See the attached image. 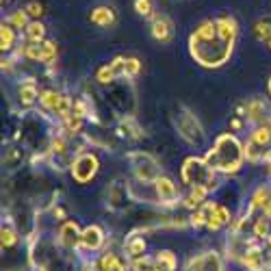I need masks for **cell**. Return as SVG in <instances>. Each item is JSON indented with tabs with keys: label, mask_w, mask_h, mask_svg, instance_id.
I'll return each instance as SVG.
<instances>
[{
	"label": "cell",
	"mask_w": 271,
	"mask_h": 271,
	"mask_svg": "<svg viewBox=\"0 0 271 271\" xmlns=\"http://www.w3.org/2000/svg\"><path fill=\"white\" fill-rule=\"evenodd\" d=\"M28 13L31 15H39V13H42V7H39L37 3H31L28 5Z\"/></svg>",
	"instance_id": "24"
},
{
	"label": "cell",
	"mask_w": 271,
	"mask_h": 271,
	"mask_svg": "<svg viewBox=\"0 0 271 271\" xmlns=\"http://www.w3.org/2000/svg\"><path fill=\"white\" fill-rule=\"evenodd\" d=\"M20 96H22V100H24V102H33V100L37 98V89H35V85H33V83L22 85Z\"/></svg>",
	"instance_id": "16"
},
{
	"label": "cell",
	"mask_w": 271,
	"mask_h": 271,
	"mask_svg": "<svg viewBox=\"0 0 271 271\" xmlns=\"http://www.w3.org/2000/svg\"><path fill=\"white\" fill-rule=\"evenodd\" d=\"M135 7H137V11L141 13V15H147V13L152 11V3H150V0H137Z\"/></svg>",
	"instance_id": "20"
},
{
	"label": "cell",
	"mask_w": 271,
	"mask_h": 271,
	"mask_svg": "<svg viewBox=\"0 0 271 271\" xmlns=\"http://www.w3.org/2000/svg\"><path fill=\"white\" fill-rule=\"evenodd\" d=\"M241 159H243V154H241L239 141L230 135H224L217 139L215 147L208 152L206 163L210 167L221 169V171H236L241 167Z\"/></svg>",
	"instance_id": "2"
},
{
	"label": "cell",
	"mask_w": 271,
	"mask_h": 271,
	"mask_svg": "<svg viewBox=\"0 0 271 271\" xmlns=\"http://www.w3.org/2000/svg\"><path fill=\"white\" fill-rule=\"evenodd\" d=\"M135 269L137 271H157L152 267V260L150 258H139L137 262H135Z\"/></svg>",
	"instance_id": "19"
},
{
	"label": "cell",
	"mask_w": 271,
	"mask_h": 271,
	"mask_svg": "<svg viewBox=\"0 0 271 271\" xmlns=\"http://www.w3.org/2000/svg\"><path fill=\"white\" fill-rule=\"evenodd\" d=\"M234 22L230 18H221L215 22H204L193 31L189 46H191L193 59L206 65V68H217L226 63L234 44Z\"/></svg>",
	"instance_id": "1"
},
{
	"label": "cell",
	"mask_w": 271,
	"mask_h": 271,
	"mask_svg": "<svg viewBox=\"0 0 271 271\" xmlns=\"http://www.w3.org/2000/svg\"><path fill=\"white\" fill-rule=\"evenodd\" d=\"M0 39H3V50H9V48L13 46V31H11V26H5V24H3Z\"/></svg>",
	"instance_id": "17"
},
{
	"label": "cell",
	"mask_w": 271,
	"mask_h": 271,
	"mask_svg": "<svg viewBox=\"0 0 271 271\" xmlns=\"http://www.w3.org/2000/svg\"><path fill=\"white\" fill-rule=\"evenodd\" d=\"M157 193L161 200H174L176 198V187L167 178H157Z\"/></svg>",
	"instance_id": "7"
},
{
	"label": "cell",
	"mask_w": 271,
	"mask_h": 271,
	"mask_svg": "<svg viewBox=\"0 0 271 271\" xmlns=\"http://www.w3.org/2000/svg\"><path fill=\"white\" fill-rule=\"evenodd\" d=\"M92 20L96 24H100V26H109V24L113 22V13H111V9H104V7H100V9H96L92 13Z\"/></svg>",
	"instance_id": "11"
},
{
	"label": "cell",
	"mask_w": 271,
	"mask_h": 271,
	"mask_svg": "<svg viewBox=\"0 0 271 271\" xmlns=\"http://www.w3.org/2000/svg\"><path fill=\"white\" fill-rule=\"evenodd\" d=\"M269 46H271V42H269Z\"/></svg>",
	"instance_id": "25"
},
{
	"label": "cell",
	"mask_w": 271,
	"mask_h": 271,
	"mask_svg": "<svg viewBox=\"0 0 271 271\" xmlns=\"http://www.w3.org/2000/svg\"><path fill=\"white\" fill-rule=\"evenodd\" d=\"M44 104L48 109H52L54 113H59L61 117H70V102L63 96L54 94V92H46L44 94Z\"/></svg>",
	"instance_id": "5"
},
{
	"label": "cell",
	"mask_w": 271,
	"mask_h": 271,
	"mask_svg": "<svg viewBox=\"0 0 271 271\" xmlns=\"http://www.w3.org/2000/svg\"><path fill=\"white\" fill-rule=\"evenodd\" d=\"M152 33H154V37H157V39H161V42H167V39L171 37L169 22H167L165 18H157V20H154V28H152Z\"/></svg>",
	"instance_id": "8"
},
{
	"label": "cell",
	"mask_w": 271,
	"mask_h": 271,
	"mask_svg": "<svg viewBox=\"0 0 271 271\" xmlns=\"http://www.w3.org/2000/svg\"><path fill=\"white\" fill-rule=\"evenodd\" d=\"M61 236H63V243L65 245H74L78 241V230H76V224H65L63 230H61Z\"/></svg>",
	"instance_id": "10"
},
{
	"label": "cell",
	"mask_w": 271,
	"mask_h": 271,
	"mask_svg": "<svg viewBox=\"0 0 271 271\" xmlns=\"http://www.w3.org/2000/svg\"><path fill=\"white\" fill-rule=\"evenodd\" d=\"M198 271H219V260L215 254H208V256H204V258H198Z\"/></svg>",
	"instance_id": "9"
},
{
	"label": "cell",
	"mask_w": 271,
	"mask_h": 271,
	"mask_svg": "<svg viewBox=\"0 0 271 271\" xmlns=\"http://www.w3.org/2000/svg\"><path fill=\"white\" fill-rule=\"evenodd\" d=\"M159 265H161V271H174L176 269V258L171 252H161L159 254Z\"/></svg>",
	"instance_id": "12"
},
{
	"label": "cell",
	"mask_w": 271,
	"mask_h": 271,
	"mask_svg": "<svg viewBox=\"0 0 271 271\" xmlns=\"http://www.w3.org/2000/svg\"><path fill=\"white\" fill-rule=\"evenodd\" d=\"M11 22H13V24H15V26H18V28H22L24 24H26V13H24V11H18V13H13Z\"/></svg>",
	"instance_id": "22"
},
{
	"label": "cell",
	"mask_w": 271,
	"mask_h": 271,
	"mask_svg": "<svg viewBox=\"0 0 271 271\" xmlns=\"http://www.w3.org/2000/svg\"><path fill=\"white\" fill-rule=\"evenodd\" d=\"M98 169V161L92 154H83V157H78L76 163H74L72 167V176L78 180V183H87V180H92L94 174Z\"/></svg>",
	"instance_id": "4"
},
{
	"label": "cell",
	"mask_w": 271,
	"mask_h": 271,
	"mask_svg": "<svg viewBox=\"0 0 271 271\" xmlns=\"http://www.w3.org/2000/svg\"><path fill=\"white\" fill-rule=\"evenodd\" d=\"M128 252L133 254V256H139V254L143 252V241L137 239V241H133V243H128Z\"/></svg>",
	"instance_id": "21"
},
{
	"label": "cell",
	"mask_w": 271,
	"mask_h": 271,
	"mask_svg": "<svg viewBox=\"0 0 271 271\" xmlns=\"http://www.w3.org/2000/svg\"><path fill=\"white\" fill-rule=\"evenodd\" d=\"M102 271H124V265L113 254H109V256L102 258Z\"/></svg>",
	"instance_id": "14"
},
{
	"label": "cell",
	"mask_w": 271,
	"mask_h": 271,
	"mask_svg": "<svg viewBox=\"0 0 271 271\" xmlns=\"http://www.w3.org/2000/svg\"><path fill=\"white\" fill-rule=\"evenodd\" d=\"M245 265H248L250 269H260V254L258 252H252V254H248V258H245Z\"/></svg>",
	"instance_id": "18"
},
{
	"label": "cell",
	"mask_w": 271,
	"mask_h": 271,
	"mask_svg": "<svg viewBox=\"0 0 271 271\" xmlns=\"http://www.w3.org/2000/svg\"><path fill=\"white\" fill-rule=\"evenodd\" d=\"M80 243H83L85 248H89V250L100 248V243H102V232H100V230H98L96 226L87 228L85 232H83V236H80Z\"/></svg>",
	"instance_id": "6"
},
{
	"label": "cell",
	"mask_w": 271,
	"mask_h": 271,
	"mask_svg": "<svg viewBox=\"0 0 271 271\" xmlns=\"http://www.w3.org/2000/svg\"><path fill=\"white\" fill-rule=\"evenodd\" d=\"M15 243V234L11 230H3V245H13Z\"/></svg>",
	"instance_id": "23"
},
{
	"label": "cell",
	"mask_w": 271,
	"mask_h": 271,
	"mask_svg": "<svg viewBox=\"0 0 271 271\" xmlns=\"http://www.w3.org/2000/svg\"><path fill=\"white\" fill-rule=\"evenodd\" d=\"M26 35H28V39L33 44H39V42H42V37H44V26H42V24H31Z\"/></svg>",
	"instance_id": "15"
},
{
	"label": "cell",
	"mask_w": 271,
	"mask_h": 271,
	"mask_svg": "<svg viewBox=\"0 0 271 271\" xmlns=\"http://www.w3.org/2000/svg\"><path fill=\"white\" fill-rule=\"evenodd\" d=\"M183 178L187 185L195 187H202V189H208L210 185H215V176H213V169L208 163H204L200 159H189L183 167Z\"/></svg>",
	"instance_id": "3"
},
{
	"label": "cell",
	"mask_w": 271,
	"mask_h": 271,
	"mask_svg": "<svg viewBox=\"0 0 271 271\" xmlns=\"http://www.w3.org/2000/svg\"><path fill=\"white\" fill-rule=\"evenodd\" d=\"M254 33H256V37L260 42H271V22H258L256 26H254Z\"/></svg>",
	"instance_id": "13"
}]
</instances>
